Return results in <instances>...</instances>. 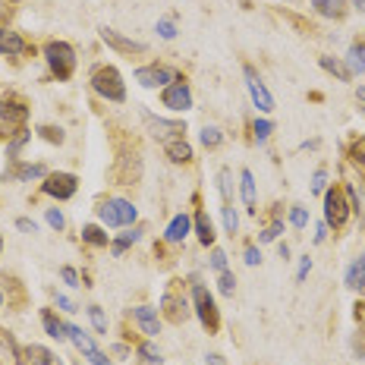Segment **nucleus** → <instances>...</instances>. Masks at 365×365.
I'll use <instances>...</instances> for the list:
<instances>
[{"mask_svg": "<svg viewBox=\"0 0 365 365\" xmlns=\"http://www.w3.org/2000/svg\"><path fill=\"white\" fill-rule=\"evenodd\" d=\"M242 262H246L249 268H255V264L262 262V252H258L255 246H246V252H242Z\"/></svg>", "mask_w": 365, "mask_h": 365, "instance_id": "nucleus-48", "label": "nucleus"}, {"mask_svg": "<svg viewBox=\"0 0 365 365\" xmlns=\"http://www.w3.org/2000/svg\"><path fill=\"white\" fill-rule=\"evenodd\" d=\"M177 76H180L177 70H170V66H164V63H148V66L135 70V82H139L142 88H167Z\"/></svg>", "mask_w": 365, "mask_h": 365, "instance_id": "nucleus-10", "label": "nucleus"}, {"mask_svg": "<svg viewBox=\"0 0 365 365\" xmlns=\"http://www.w3.org/2000/svg\"><path fill=\"white\" fill-rule=\"evenodd\" d=\"M0 309H4V293H0Z\"/></svg>", "mask_w": 365, "mask_h": 365, "instance_id": "nucleus-58", "label": "nucleus"}, {"mask_svg": "<svg viewBox=\"0 0 365 365\" xmlns=\"http://www.w3.org/2000/svg\"><path fill=\"white\" fill-rule=\"evenodd\" d=\"M16 227H19L22 233H35V230H38L35 220H29V217H19V220H16Z\"/></svg>", "mask_w": 365, "mask_h": 365, "instance_id": "nucleus-51", "label": "nucleus"}, {"mask_svg": "<svg viewBox=\"0 0 365 365\" xmlns=\"http://www.w3.org/2000/svg\"><path fill=\"white\" fill-rule=\"evenodd\" d=\"M324 237H328V224L322 220V224H315V242H322Z\"/></svg>", "mask_w": 365, "mask_h": 365, "instance_id": "nucleus-52", "label": "nucleus"}, {"mask_svg": "<svg viewBox=\"0 0 365 365\" xmlns=\"http://www.w3.org/2000/svg\"><path fill=\"white\" fill-rule=\"evenodd\" d=\"M133 322L139 324L142 334H145L148 340L161 334V315H158V309H151V306H135L133 309Z\"/></svg>", "mask_w": 365, "mask_h": 365, "instance_id": "nucleus-15", "label": "nucleus"}, {"mask_svg": "<svg viewBox=\"0 0 365 365\" xmlns=\"http://www.w3.org/2000/svg\"><path fill=\"white\" fill-rule=\"evenodd\" d=\"M88 82H91V91H95L98 98H104V101H113V104L126 101V82H123V76H120L117 66L98 63L95 70H91Z\"/></svg>", "mask_w": 365, "mask_h": 365, "instance_id": "nucleus-1", "label": "nucleus"}, {"mask_svg": "<svg viewBox=\"0 0 365 365\" xmlns=\"http://www.w3.org/2000/svg\"><path fill=\"white\" fill-rule=\"evenodd\" d=\"M158 35H161L164 41H173V38H177V26H173V19H158Z\"/></svg>", "mask_w": 365, "mask_h": 365, "instance_id": "nucleus-42", "label": "nucleus"}, {"mask_svg": "<svg viewBox=\"0 0 365 365\" xmlns=\"http://www.w3.org/2000/svg\"><path fill=\"white\" fill-rule=\"evenodd\" d=\"M82 242H88V246H108V233H104V227L98 224H86L82 227Z\"/></svg>", "mask_w": 365, "mask_h": 365, "instance_id": "nucleus-30", "label": "nucleus"}, {"mask_svg": "<svg viewBox=\"0 0 365 365\" xmlns=\"http://www.w3.org/2000/svg\"><path fill=\"white\" fill-rule=\"evenodd\" d=\"M32 139V129H16V133L10 135V139H6V158H13V161H16L19 158V151H22V145H26V142Z\"/></svg>", "mask_w": 365, "mask_h": 365, "instance_id": "nucleus-29", "label": "nucleus"}, {"mask_svg": "<svg viewBox=\"0 0 365 365\" xmlns=\"http://www.w3.org/2000/svg\"><path fill=\"white\" fill-rule=\"evenodd\" d=\"M139 240H142V227H126V230H123L117 240L110 242V252H113V258H120V255H123L129 246H135V242H139Z\"/></svg>", "mask_w": 365, "mask_h": 365, "instance_id": "nucleus-24", "label": "nucleus"}, {"mask_svg": "<svg viewBox=\"0 0 365 365\" xmlns=\"http://www.w3.org/2000/svg\"><path fill=\"white\" fill-rule=\"evenodd\" d=\"M353 4H356V10L359 13H365V0H353Z\"/></svg>", "mask_w": 365, "mask_h": 365, "instance_id": "nucleus-56", "label": "nucleus"}, {"mask_svg": "<svg viewBox=\"0 0 365 365\" xmlns=\"http://www.w3.org/2000/svg\"><path fill=\"white\" fill-rule=\"evenodd\" d=\"M359 98H362V101H365V88H359Z\"/></svg>", "mask_w": 365, "mask_h": 365, "instance_id": "nucleus-57", "label": "nucleus"}, {"mask_svg": "<svg viewBox=\"0 0 365 365\" xmlns=\"http://www.w3.org/2000/svg\"><path fill=\"white\" fill-rule=\"evenodd\" d=\"M142 117H145L151 135H158L161 142L182 139V133H186V123H182V120H164V117H155V113H148V110H142Z\"/></svg>", "mask_w": 365, "mask_h": 365, "instance_id": "nucleus-13", "label": "nucleus"}, {"mask_svg": "<svg viewBox=\"0 0 365 365\" xmlns=\"http://www.w3.org/2000/svg\"><path fill=\"white\" fill-rule=\"evenodd\" d=\"M101 41L108 44V48H113L117 54H145L148 51V44L145 41H133V38H126V35H120L117 29H110V26H104L101 29Z\"/></svg>", "mask_w": 365, "mask_h": 365, "instance_id": "nucleus-14", "label": "nucleus"}, {"mask_svg": "<svg viewBox=\"0 0 365 365\" xmlns=\"http://www.w3.org/2000/svg\"><path fill=\"white\" fill-rule=\"evenodd\" d=\"M48 224L54 227V230H63V224H66L63 211H60V208H48Z\"/></svg>", "mask_w": 365, "mask_h": 365, "instance_id": "nucleus-47", "label": "nucleus"}, {"mask_svg": "<svg viewBox=\"0 0 365 365\" xmlns=\"http://www.w3.org/2000/svg\"><path fill=\"white\" fill-rule=\"evenodd\" d=\"M309 271H312V258L306 255V258H299V271H296V280H299V284H302V280L309 277Z\"/></svg>", "mask_w": 365, "mask_h": 365, "instance_id": "nucleus-49", "label": "nucleus"}, {"mask_svg": "<svg viewBox=\"0 0 365 365\" xmlns=\"http://www.w3.org/2000/svg\"><path fill=\"white\" fill-rule=\"evenodd\" d=\"M280 258H284V262H290V246H287V242H280Z\"/></svg>", "mask_w": 365, "mask_h": 365, "instance_id": "nucleus-55", "label": "nucleus"}, {"mask_svg": "<svg viewBox=\"0 0 365 365\" xmlns=\"http://www.w3.org/2000/svg\"><path fill=\"white\" fill-rule=\"evenodd\" d=\"M164 155L173 164H189L192 161V145L186 139H170V142H164Z\"/></svg>", "mask_w": 365, "mask_h": 365, "instance_id": "nucleus-22", "label": "nucleus"}, {"mask_svg": "<svg viewBox=\"0 0 365 365\" xmlns=\"http://www.w3.org/2000/svg\"><path fill=\"white\" fill-rule=\"evenodd\" d=\"M349 161L353 164H359V167H365V135H356L353 142H349Z\"/></svg>", "mask_w": 365, "mask_h": 365, "instance_id": "nucleus-33", "label": "nucleus"}, {"mask_svg": "<svg viewBox=\"0 0 365 365\" xmlns=\"http://www.w3.org/2000/svg\"><path fill=\"white\" fill-rule=\"evenodd\" d=\"M0 54L4 57H19L29 54V44L19 32H10V29H0Z\"/></svg>", "mask_w": 365, "mask_h": 365, "instance_id": "nucleus-17", "label": "nucleus"}, {"mask_svg": "<svg viewBox=\"0 0 365 365\" xmlns=\"http://www.w3.org/2000/svg\"><path fill=\"white\" fill-rule=\"evenodd\" d=\"M217 290L224 296H233V290H237V277H233V271H220L217 274Z\"/></svg>", "mask_w": 365, "mask_h": 365, "instance_id": "nucleus-37", "label": "nucleus"}, {"mask_svg": "<svg viewBox=\"0 0 365 365\" xmlns=\"http://www.w3.org/2000/svg\"><path fill=\"white\" fill-rule=\"evenodd\" d=\"M60 277H63V284L73 287V290H76V287H82L79 284V274H76V268H70V264H66V268H60Z\"/></svg>", "mask_w": 365, "mask_h": 365, "instance_id": "nucleus-45", "label": "nucleus"}, {"mask_svg": "<svg viewBox=\"0 0 365 365\" xmlns=\"http://www.w3.org/2000/svg\"><path fill=\"white\" fill-rule=\"evenodd\" d=\"M98 217L104 227H133L139 217V208L126 199H108L98 205Z\"/></svg>", "mask_w": 365, "mask_h": 365, "instance_id": "nucleus-6", "label": "nucleus"}, {"mask_svg": "<svg viewBox=\"0 0 365 365\" xmlns=\"http://www.w3.org/2000/svg\"><path fill=\"white\" fill-rule=\"evenodd\" d=\"M324 186H328V170H324V167H318L315 177H312V192L324 195Z\"/></svg>", "mask_w": 365, "mask_h": 365, "instance_id": "nucleus-41", "label": "nucleus"}, {"mask_svg": "<svg viewBox=\"0 0 365 365\" xmlns=\"http://www.w3.org/2000/svg\"><path fill=\"white\" fill-rule=\"evenodd\" d=\"M41 324H44V331H48V337L66 340V322H60L51 309H41Z\"/></svg>", "mask_w": 365, "mask_h": 365, "instance_id": "nucleus-27", "label": "nucleus"}, {"mask_svg": "<svg viewBox=\"0 0 365 365\" xmlns=\"http://www.w3.org/2000/svg\"><path fill=\"white\" fill-rule=\"evenodd\" d=\"M252 129H255V142H264L274 133V123H271V120H255Z\"/></svg>", "mask_w": 365, "mask_h": 365, "instance_id": "nucleus-43", "label": "nucleus"}, {"mask_svg": "<svg viewBox=\"0 0 365 365\" xmlns=\"http://www.w3.org/2000/svg\"><path fill=\"white\" fill-rule=\"evenodd\" d=\"M88 318H91V324H95V331L98 334H108V315H104L98 306H88Z\"/></svg>", "mask_w": 365, "mask_h": 365, "instance_id": "nucleus-39", "label": "nucleus"}, {"mask_svg": "<svg viewBox=\"0 0 365 365\" xmlns=\"http://www.w3.org/2000/svg\"><path fill=\"white\" fill-rule=\"evenodd\" d=\"M189 233H192V217L189 215H177L170 220V224H167V230H164V240L167 242H182L189 237Z\"/></svg>", "mask_w": 365, "mask_h": 365, "instance_id": "nucleus-19", "label": "nucleus"}, {"mask_svg": "<svg viewBox=\"0 0 365 365\" xmlns=\"http://www.w3.org/2000/svg\"><path fill=\"white\" fill-rule=\"evenodd\" d=\"M280 233H284V220H280V217H274L271 224L264 227L262 233H258V242H274V240L280 237Z\"/></svg>", "mask_w": 365, "mask_h": 365, "instance_id": "nucleus-35", "label": "nucleus"}, {"mask_svg": "<svg viewBox=\"0 0 365 365\" xmlns=\"http://www.w3.org/2000/svg\"><path fill=\"white\" fill-rule=\"evenodd\" d=\"M0 120L6 123V129H22L29 120V104L26 98H19L16 91H6L0 98Z\"/></svg>", "mask_w": 365, "mask_h": 365, "instance_id": "nucleus-9", "label": "nucleus"}, {"mask_svg": "<svg viewBox=\"0 0 365 365\" xmlns=\"http://www.w3.org/2000/svg\"><path fill=\"white\" fill-rule=\"evenodd\" d=\"M199 139H202V145H205V148H217L220 142H224V133H220L217 126H202Z\"/></svg>", "mask_w": 365, "mask_h": 365, "instance_id": "nucleus-32", "label": "nucleus"}, {"mask_svg": "<svg viewBox=\"0 0 365 365\" xmlns=\"http://www.w3.org/2000/svg\"><path fill=\"white\" fill-rule=\"evenodd\" d=\"M13 359H16V365H63V362H60V356L54 353V349L41 346V344L19 346L16 353H13Z\"/></svg>", "mask_w": 365, "mask_h": 365, "instance_id": "nucleus-11", "label": "nucleus"}, {"mask_svg": "<svg viewBox=\"0 0 365 365\" xmlns=\"http://www.w3.org/2000/svg\"><path fill=\"white\" fill-rule=\"evenodd\" d=\"M161 315L170 324H182L189 315H192V302H189L186 293H182V280H170L167 290L161 293Z\"/></svg>", "mask_w": 365, "mask_h": 365, "instance_id": "nucleus-2", "label": "nucleus"}, {"mask_svg": "<svg viewBox=\"0 0 365 365\" xmlns=\"http://www.w3.org/2000/svg\"><path fill=\"white\" fill-rule=\"evenodd\" d=\"M192 227H195V233H199V242L202 246H215V224H211V217H208V211H195V217H192Z\"/></svg>", "mask_w": 365, "mask_h": 365, "instance_id": "nucleus-23", "label": "nucleus"}, {"mask_svg": "<svg viewBox=\"0 0 365 365\" xmlns=\"http://www.w3.org/2000/svg\"><path fill=\"white\" fill-rule=\"evenodd\" d=\"M349 199L344 182H334L331 189H324V224L334 227V230H344L349 220Z\"/></svg>", "mask_w": 365, "mask_h": 365, "instance_id": "nucleus-4", "label": "nucleus"}, {"mask_svg": "<svg viewBox=\"0 0 365 365\" xmlns=\"http://www.w3.org/2000/svg\"><path fill=\"white\" fill-rule=\"evenodd\" d=\"M318 16H328V19H344L346 16V0H312Z\"/></svg>", "mask_w": 365, "mask_h": 365, "instance_id": "nucleus-25", "label": "nucleus"}, {"mask_svg": "<svg viewBox=\"0 0 365 365\" xmlns=\"http://www.w3.org/2000/svg\"><path fill=\"white\" fill-rule=\"evenodd\" d=\"M192 312H195V318H199L202 328L208 334L220 331V309H217V302H215V296H211L208 287L192 284Z\"/></svg>", "mask_w": 365, "mask_h": 365, "instance_id": "nucleus-5", "label": "nucleus"}, {"mask_svg": "<svg viewBox=\"0 0 365 365\" xmlns=\"http://www.w3.org/2000/svg\"><path fill=\"white\" fill-rule=\"evenodd\" d=\"M240 195L249 215H258V199H255V177L252 170H240Z\"/></svg>", "mask_w": 365, "mask_h": 365, "instance_id": "nucleus-18", "label": "nucleus"}, {"mask_svg": "<svg viewBox=\"0 0 365 365\" xmlns=\"http://www.w3.org/2000/svg\"><path fill=\"white\" fill-rule=\"evenodd\" d=\"M76 189H79V177H76V173H66V170L48 173V177H44V182H41V192L51 195V199H57V202L73 199Z\"/></svg>", "mask_w": 365, "mask_h": 365, "instance_id": "nucleus-7", "label": "nucleus"}, {"mask_svg": "<svg viewBox=\"0 0 365 365\" xmlns=\"http://www.w3.org/2000/svg\"><path fill=\"white\" fill-rule=\"evenodd\" d=\"M0 252H4V237H0Z\"/></svg>", "mask_w": 365, "mask_h": 365, "instance_id": "nucleus-59", "label": "nucleus"}, {"mask_svg": "<svg viewBox=\"0 0 365 365\" xmlns=\"http://www.w3.org/2000/svg\"><path fill=\"white\" fill-rule=\"evenodd\" d=\"M135 353H139V359L145 362V365H161L164 359H161V349H158L151 340H142L139 346H135Z\"/></svg>", "mask_w": 365, "mask_h": 365, "instance_id": "nucleus-31", "label": "nucleus"}, {"mask_svg": "<svg viewBox=\"0 0 365 365\" xmlns=\"http://www.w3.org/2000/svg\"><path fill=\"white\" fill-rule=\"evenodd\" d=\"M38 135H41L44 142H51V145H63V129L60 126H38Z\"/></svg>", "mask_w": 365, "mask_h": 365, "instance_id": "nucleus-36", "label": "nucleus"}, {"mask_svg": "<svg viewBox=\"0 0 365 365\" xmlns=\"http://www.w3.org/2000/svg\"><path fill=\"white\" fill-rule=\"evenodd\" d=\"M349 349H353L356 359H365V328H356L353 340H349Z\"/></svg>", "mask_w": 365, "mask_h": 365, "instance_id": "nucleus-40", "label": "nucleus"}, {"mask_svg": "<svg viewBox=\"0 0 365 365\" xmlns=\"http://www.w3.org/2000/svg\"><path fill=\"white\" fill-rule=\"evenodd\" d=\"M318 63H322V70H324V73L337 76L340 82H349V79H353V73L346 70L344 60H337V57H318Z\"/></svg>", "mask_w": 365, "mask_h": 365, "instance_id": "nucleus-28", "label": "nucleus"}, {"mask_svg": "<svg viewBox=\"0 0 365 365\" xmlns=\"http://www.w3.org/2000/svg\"><path fill=\"white\" fill-rule=\"evenodd\" d=\"M66 340H73V346L76 349H79V353L82 356H86V359L91 362V359H95V356L98 353H101V349H98L95 346V340H91V334H86V331H82L79 328V324H70V322H66Z\"/></svg>", "mask_w": 365, "mask_h": 365, "instance_id": "nucleus-16", "label": "nucleus"}, {"mask_svg": "<svg viewBox=\"0 0 365 365\" xmlns=\"http://www.w3.org/2000/svg\"><path fill=\"white\" fill-rule=\"evenodd\" d=\"M353 318H356V324H359V328H365V299L353 306Z\"/></svg>", "mask_w": 365, "mask_h": 365, "instance_id": "nucleus-50", "label": "nucleus"}, {"mask_svg": "<svg viewBox=\"0 0 365 365\" xmlns=\"http://www.w3.org/2000/svg\"><path fill=\"white\" fill-rule=\"evenodd\" d=\"M290 224L296 227V230H306L309 227V211L302 208V205H293L290 208Z\"/></svg>", "mask_w": 365, "mask_h": 365, "instance_id": "nucleus-38", "label": "nucleus"}, {"mask_svg": "<svg viewBox=\"0 0 365 365\" xmlns=\"http://www.w3.org/2000/svg\"><path fill=\"white\" fill-rule=\"evenodd\" d=\"M48 177V167L44 164H19L16 170L4 173V180H16V182H29V180H44Z\"/></svg>", "mask_w": 365, "mask_h": 365, "instance_id": "nucleus-21", "label": "nucleus"}, {"mask_svg": "<svg viewBox=\"0 0 365 365\" xmlns=\"http://www.w3.org/2000/svg\"><path fill=\"white\" fill-rule=\"evenodd\" d=\"M344 63H346V70L349 73H365V41H353V44H349V51H346V60H344Z\"/></svg>", "mask_w": 365, "mask_h": 365, "instance_id": "nucleus-26", "label": "nucleus"}, {"mask_svg": "<svg viewBox=\"0 0 365 365\" xmlns=\"http://www.w3.org/2000/svg\"><path fill=\"white\" fill-rule=\"evenodd\" d=\"M217 180H220V186H217V189H220V195H224V202H230V189H233V186H230V170L224 167Z\"/></svg>", "mask_w": 365, "mask_h": 365, "instance_id": "nucleus-46", "label": "nucleus"}, {"mask_svg": "<svg viewBox=\"0 0 365 365\" xmlns=\"http://www.w3.org/2000/svg\"><path fill=\"white\" fill-rule=\"evenodd\" d=\"M344 280H346L349 290H356V293L365 296V255H359V258H353V262H349Z\"/></svg>", "mask_w": 365, "mask_h": 365, "instance_id": "nucleus-20", "label": "nucleus"}, {"mask_svg": "<svg viewBox=\"0 0 365 365\" xmlns=\"http://www.w3.org/2000/svg\"><path fill=\"white\" fill-rule=\"evenodd\" d=\"M211 271H215V274L227 271V252H224V249H211Z\"/></svg>", "mask_w": 365, "mask_h": 365, "instance_id": "nucleus-44", "label": "nucleus"}, {"mask_svg": "<svg viewBox=\"0 0 365 365\" xmlns=\"http://www.w3.org/2000/svg\"><path fill=\"white\" fill-rule=\"evenodd\" d=\"M224 230L230 233V237L240 230V215H237V208H233V202H224Z\"/></svg>", "mask_w": 365, "mask_h": 365, "instance_id": "nucleus-34", "label": "nucleus"}, {"mask_svg": "<svg viewBox=\"0 0 365 365\" xmlns=\"http://www.w3.org/2000/svg\"><path fill=\"white\" fill-rule=\"evenodd\" d=\"M205 362H208V365H227L224 356H217V353H208V356H205Z\"/></svg>", "mask_w": 365, "mask_h": 365, "instance_id": "nucleus-53", "label": "nucleus"}, {"mask_svg": "<svg viewBox=\"0 0 365 365\" xmlns=\"http://www.w3.org/2000/svg\"><path fill=\"white\" fill-rule=\"evenodd\" d=\"M242 76H246V86H249V95H252L255 108L262 113H271L274 110V98H271L268 86L262 82V76L255 73V66H242Z\"/></svg>", "mask_w": 365, "mask_h": 365, "instance_id": "nucleus-12", "label": "nucleus"}, {"mask_svg": "<svg viewBox=\"0 0 365 365\" xmlns=\"http://www.w3.org/2000/svg\"><path fill=\"white\" fill-rule=\"evenodd\" d=\"M57 306H60V309H63V312H76V309H73V302H70V299H66V296H57Z\"/></svg>", "mask_w": 365, "mask_h": 365, "instance_id": "nucleus-54", "label": "nucleus"}, {"mask_svg": "<svg viewBox=\"0 0 365 365\" xmlns=\"http://www.w3.org/2000/svg\"><path fill=\"white\" fill-rule=\"evenodd\" d=\"M44 60H48V66H51V73H54L57 82L73 79V73H76V51H73V44L48 41V44H44Z\"/></svg>", "mask_w": 365, "mask_h": 365, "instance_id": "nucleus-3", "label": "nucleus"}, {"mask_svg": "<svg viewBox=\"0 0 365 365\" xmlns=\"http://www.w3.org/2000/svg\"><path fill=\"white\" fill-rule=\"evenodd\" d=\"M161 104L173 113H186L192 108V88H189V82L182 79V76H177L170 86L161 88Z\"/></svg>", "mask_w": 365, "mask_h": 365, "instance_id": "nucleus-8", "label": "nucleus"}]
</instances>
